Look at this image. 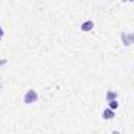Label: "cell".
<instances>
[{"mask_svg":"<svg viewBox=\"0 0 134 134\" xmlns=\"http://www.w3.org/2000/svg\"><path fill=\"white\" fill-rule=\"evenodd\" d=\"M3 36H5V30L0 27V41H2V37H3Z\"/></svg>","mask_w":134,"mask_h":134,"instance_id":"7","label":"cell"},{"mask_svg":"<svg viewBox=\"0 0 134 134\" xmlns=\"http://www.w3.org/2000/svg\"><path fill=\"white\" fill-rule=\"evenodd\" d=\"M128 2H134V0H128Z\"/></svg>","mask_w":134,"mask_h":134,"instance_id":"10","label":"cell"},{"mask_svg":"<svg viewBox=\"0 0 134 134\" xmlns=\"http://www.w3.org/2000/svg\"><path fill=\"white\" fill-rule=\"evenodd\" d=\"M24 103L25 104H33V103H36V101L39 100V94L34 91V89H28L25 94H24Z\"/></svg>","mask_w":134,"mask_h":134,"instance_id":"1","label":"cell"},{"mask_svg":"<svg viewBox=\"0 0 134 134\" xmlns=\"http://www.w3.org/2000/svg\"><path fill=\"white\" fill-rule=\"evenodd\" d=\"M81 31H84V33H87V31H91L92 28H94V22L91 20V19H87V20H84L83 24H81Z\"/></svg>","mask_w":134,"mask_h":134,"instance_id":"3","label":"cell"},{"mask_svg":"<svg viewBox=\"0 0 134 134\" xmlns=\"http://www.w3.org/2000/svg\"><path fill=\"white\" fill-rule=\"evenodd\" d=\"M117 95H119V92H115V91H108V92H106V101L117 100Z\"/></svg>","mask_w":134,"mask_h":134,"instance_id":"5","label":"cell"},{"mask_svg":"<svg viewBox=\"0 0 134 134\" xmlns=\"http://www.w3.org/2000/svg\"><path fill=\"white\" fill-rule=\"evenodd\" d=\"M111 134H120V131H117V130H115V131H112Z\"/></svg>","mask_w":134,"mask_h":134,"instance_id":"8","label":"cell"},{"mask_svg":"<svg viewBox=\"0 0 134 134\" xmlns=\"http://www.w3.org/2000/svg\"><path fill=\"white\" fill-rule=\"evenodd\" d=\"M101 117L104 119V120H112L114 117H115V111H112V109H109V108H106L103 112H101Z\"/></svg>","mask_w":134,"mask_h":134,"instance_id":"4","label":"cell"},{"mask_svg":"<svg viewBox=\"0 0 134 134\" xmlns=\"http://www.w3.org/2000/svg\"><path fill=\"white\" fill-rule=\"evenodd\" d=\"M108 104H109V106H108L109 109H112V111H115V109L119 108V100H111V101H108Z\"/></svg>","mask_w":134,"mask_h":134,"instance_id":"6","label":"cell"},{"mask_svg":"<svg viewBox=\"0 0 134 134\" xmlns=\"http://www.w3.org/2000/svg\"><path fill=\"white\" fill-rule=\"evenodd\" d=\"M120 41L125 47L134 44V31H120Z\"/></svg>","mask_w":134,"mask_h":134,"instance_id":"2","label":"cell"},{"mask_svg":"<svg viewBox=\"0 0 134 134\" xmlns=\"http://www.w3.org/2000/svg\"><path fill=\"white\" fill-rule=\"evenodd\" d=\"M2 87H3V83H2V81H0V89H2Z\"/></svg>","mask_w":134,"mask_h":134,"instance_id":"9","label":"cell"}]
</instances>
